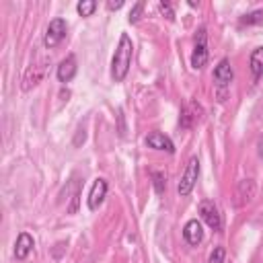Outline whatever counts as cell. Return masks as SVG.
Masks as SVG:
<instances>
[{
    "instance_id": "cell-23",
    "label": "cell",
    "mask_w": 263,
    "mask_h": 263,
    "mask_svg": "<svg viewBox=\"0 0 263 263\" xmlns=\"http://www.w3.org/2000/svg\"><path fill=\"white\" fill-rule=\"evenodd\" d=\"M259 156H261V158H263V138H261V140H259Z\"/></svg>"
},
{
    "instance_id": "cell-8",
    "label": "cell",
    "mask_w": 263,
    "mask_h": 263,
    "mask_svg": "<svg viewBox=\"0 0 263 263\" xmlns=\"http://www.w3.org/2000/svg\"><path fill=\"white\" fill-rule=\"evenodd\" d=\"M183 238L187 240V245L191 247H197L201 240H203V226L197 218L189 220L185 226H183Z\"/></svg>"
},
{
    "instance_id": "cell-13",
    "label": "cell",
    "mask_w": 263,
    "mask_h": 263,
    "mask_svg": "<svg viewBox=\"0 0 263 263\" xmlns=\"http://www.w3.org/2000/svg\"><path fill=\"white\" fill-rule=\"evenodd\" d=\"M33 236L29 234V232H21L18 236H16V242H14V257L18 259V261H23V259H27L29 257V253L33 251Z\"/></svg>"
},
{
    "instance_id": "cell-5",
    "label": "cell",
    "mask_w": 263,
    "mask_h": 263,
    "mask_svg": "<svg viewBox=\"0 0 263 263\" xmlns=\"http://www.w3.org/2000/svg\"><path fill=\"white\" fill-rule=\"evenodd\" d=\"M199 216H201V220H203L212 230H220V228H222V218H220V212H218V208H216L214 201L203 199V201L199 203Z\"/></svg>"
},
{
    "instance_id": "cell-12",
    "label": "cell",
    "mask_w": 263,
    "mask_h": 263,
    "mask_svg": "<svg viewBox=\"0 0 263 263\" xmlns=\"http://www.w3.org/2000/svg\"><path fill=\"white\" fill-rule=\"evenodd\" d=\"M45 74V62L31 66L23 76V90H31V86H37Z\"/></svg>"
},
{
    "instance_id": "cell-18",
    "label": "cell",
    "mask_w": 263,
    "mask_h": 263,
    "mask_svg": "<svg viewBox=\"0 0 263 263\" xmlns=\"http://www.w3.org/2000/svg\"><path fill=\"white\" fill-rule=\"evenodd\" d=\"M150 177H152V183H154L156 193H164V187H166L164 175H162V173H158V171H152V173H150Z\"/></svg>"
},
{
    "instance_id": "cell-2",
    "label": "cell",
    "mask_w": 263,
    "mask_h": 263,
    "mask_svg": "<svg viewBox=\"0 0 263 263\" xmlns=\"http://www.w3.org/2000/svg\"><path fill=\"white\" fill-rule=\"evenodd\" d=\"M197 177H199V160H197V156H191L187 166H185V171H183V175H181V181L177 185V191H179L181 197H185V195H189L193 191V187L197 183Z\"/></svg>"
},
{
    "instance_id": "cell-22",
    "label": "cell",
    "mask_w": 263,
    "mask_h": 263,
    "mask_svg": "<svg viewBox=\"0 0 263 263\" xmlns=\"http://www.w3.org/2000/svg\"><path fill=\"white\" fill-rule=\"evenodd\" d=\"M121 6H123V0H117V2L111 0V2H107V8H109V10H117V8H121Z\"/></svg>"
},
{
    "instance_id": "cell-11",
    "label": "cell",
    "mask_w": 263,
    "mask_h": 263,
    "mask_svg": "<svg viewBox=\"0 0 263 263\" xmlns=\"http://www.w3.org/2000/svg\"><path fill=\"white\" fill-rule=\"evenodd\" d=\"M76 70H78V66H76V58L70 53V55H66L62 62H60V66H58V80L60 82H70L74 76H76Z\"/></svg>"
},
{
    "instance_id": "cell-7",
    "label": "cell",
    "mask_w": 263,
    "mask_h": 263,
    "mask_svg": "<svg viewBox=\"0 0 263 263\" xmlns=\"http://www.w3.org/2000/svg\"><path fill=\"white\" fill-rule=\"evenodd\" d=\"M105 195H107V181L99 177V179H95V183L90 187V193H88V210L90 212L99 210V205L103 203Z\"/></svg>"
},
{
    "instance_id": "cell-10",
    "label": "cell",
    "mask_w": 263,
    "mask_h": 263,
    "mask_svg": "<svg viewBox=\"0 0 263 263\" xmlns=\"http://www.w3.org/2000/svg\"><path fill=\"white\" fill-rule=\"evenodd\" d=\"M234 78V72H232V66H230V60L228 58H222L218 62V66L214 68V80L220 84V86H228Z\"/></svg>"
},
{
    "instance_id": "cell-9",
    "label": "cell",
    "mask_w": 263,
    "mask_h": 263,
    "mask_svg": "<svg viewBox=\"0 0 263 263\" xmlns=\"http://www.w3.org/2000/svg\"><path fill=\"white\" fill-rule=\"evenodd\" d=\"M146 146H148V148H154V150H164V152H168V154L175 152L173 140H171L168 136L160 134V132H150V134L146 136Z\"/></svg>"
},
{
    "instance_id": "cell-17",
    "label": "cell",
    "mask_w": 263,
    "mask_h": 263,
    "mask_svg": "<svg viewBox=\"0 0 263 263\" xmlns=\"http://www.w3.org/2000/svg\"><path fill=\"white\" fill-rule=\"evenodd\" d=\"M263 23V10H253V12H249V14H245V16H240V25L245 27H249V25H261Z\"/></svg>"
},
{
    "instance_id": "cell-1",
    "label": "cell",
    "mask_w": 263,
    "mask_h": 263,
    "mask_svg": "<svg viewBox=\"0 0 263 263\" xmlns=\"http://www.w3.org/2000/svg\"><path fill=\"white\" fill-rule=\"evenodd\" d=\"M132 55H134L132 39H129L127 33H121L119 43H117V49H115L113 60H111V78L115 82L125 80V76L129 72V66H132Z\"/></svg>"
},
{
    "instance_id": "cell-6",
    "label": "cell",
    "mask_w": 263,
    "mask_h": 263,
    "mask_svg": "<svg viewBox=\"0 0 263 263\" xmlns=\"http://www.w3.org/2000/svg\"><path fill=\"white\" fill-rule=\"evenodd\" d=\"M201 105L199 103H195V101H189L185 107H183V111H181V119H179V123H181V127H185V129H189V127H193L199 119H201Z\"/></svg>"
},
{
    "instance_id": "cell-14",
    "label": "cell",
    "mask_w": 263,
    "mask_h": 263,
    "mask_svg": "<svg viewBox=\"0 0 263 263\" xmlns=\"http://www.w3.org/2000/svg\"><path fill=\"white\" fill-rule=\"evenodd\" d=\"M249 66H251V72H253V78L259 80L263 76V47H255L251 58H249Z\"/></svg>"
},
{
    "instance_id": "cell-20",
    "label": "cell",
    "mask_w": 263,
    "mask_h": 263,
    "mask_svg": "<svg viewBox=\"0 0 263 263\" xmlns=\"http://www.w3.org/2000/svg\"><path fill=\"white\" fill-rule=\"evenodd\" d=\"M142 10H144V2H136V4H134V8L129 10V23H138V21H140Z\"/></svg>"
},
{
    "instance_id": "cell-21",
    "label": "cell",
    "mask_w": 263,
    "mask_h": 263,
    "mask_svg": "<svg viewBox=\"0 0 263 263\" xmlns=\"http://www.w3.org/2000/svg\"><path fill=\"white\" fill-rule=\"evenodd\" d=\"M158 8H160V12H162L168 21H175V10H173V6H171L168 2H164V0H162V2L158 4Z\"/></svg>"
},
{
    "instance_id": "cell-19",
    "label": "cell",
    "mask_w": 263,
    "mask_h": 263,
    "mask_svg": "<svg viewBox=\"0 0 263 263\" xmlns=\"http://www.w3.org/2000/svg\"><path fill=\"white\" fill-rule=\"evenodd\" d=\"M224 257H226V249L224 247H214V251L210 253L208 263H224Z\"/></svg>"
},
{
    "instance_id": "cell-3",
    "label": "cell",
    "mask_w": 263,
    "mask_h": 263,
    "mask_svg": "<svg viewBox=\"0 0 263 263\" xmlns=\"http://www.w3.org/2000/svg\"><path fill=\"white\" fill-rule=\"evenodd\" d=\"M208 31L205 27H199L197 35H195V45H193V53H191V66L195 70L203 68L208 64Z\"/></svg>"
},
{
    "instance_id": "cell-16",
    "label": "cell",
    "mask_w": 263,
    "mask_h": 263,
    "mask_svg": "<svg viewBox=\"0 0 263 263\" xmlns=\"http://www.w3.org/2000/svg\"><path fill=\"white\" fill-rule=\"evenodd\" d=\"M76 10H78L80 16H90V14L97 10V2H95V0H80V2L76 4Z\"/></svg>"
},
{
    "instance_id": "cell-15",
    "label": "cell",
    "mask_w": 263,
    "mask_h": 263,
    "mask_svg": "<svg viewBox=\"0 0 263 263\" xmlns=\"http://www.w3.org/2000/svg\"><path fill=\"white\" fill-rule=\"evenodd\" d=\"M238 197H240L238 203H247L255 197V181L253 179H242L238 183Z\"/></svg>"
},
{
    "instance_id": "cell-4",
    "label": "cell",
    "mask_w": 263,
    "mask_h": 263,
    "mask_svg": "<svg viewBox=\"0 0 263 263\" xmlns=\"http://www.w3.org/2000/svg\"><path fill=\"white\" fill-rule=\"evenodd\" d=\"M66 21L64 18H53L49 25H47V31H45V35H43V43H45V47H55L58 43H62V39L66 37Z\"/></svg>"
}]
</instances>
